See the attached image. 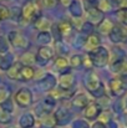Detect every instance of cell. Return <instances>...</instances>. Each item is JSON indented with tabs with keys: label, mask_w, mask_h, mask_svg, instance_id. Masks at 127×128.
<instances>
[{
	"label": "cell",
	"mask_w": 127,
	"mask_h": 128,
	"mask_svg": "<svg viewBox=\"0 0 127 128\" xmlns=\"http://www.w3.org/2000/svg\"><path fill=\"white\" fill-rule=\"evenodd\" d=\"M85 86L87 88V91L95 96V97H102L105 93V88L102 82L100 81V78L93 74V72H88L85 77Z\"/></svg>",
	"instance_id": "6da1fadb"
},
{
	"label": "cell",
	"mask_w": 127,
	"mask_h": 128,
	"mask_svg": "<svg viewBox=\"0 0 127 128\" xmlns=\"http://www.w3.org/2000/svg\"><path fill=\"white\" fill-rule=\"evenodd\" d=\"M108 51L107 48L100 46L97 48H95L93 51H90L88 54V58L92 64V66L96 67H105L108 62Z\"/></svg>",
	"instance_id": "7a4b0ae2"
},
{
	"label": "cell",
	"mask_w": 127,
	"mask_h": 128,
	"mask_svg": "<svg viewBox=\"0 0 127 128\" xmlns=\"http://www.w3.org/2000/svg\"><path fill=\"white\" fill-rule=\"evenodd\" d=\"M21 16L24 20L26 21H36L40 15H39V6L35 1L29 0L24 4L23 9H21Z\"/></svg>",
	"instance_id": "3957f363"
},
{
	"label": "cell",
	"mask_w": 127,
	"mask_h": 128,
	"mask_svg": "<svg viewBox=\"0 0 127 128\" xmlns=\"http://www.w3.org/2000/svg\"><path fill=\"white\" fill-rule=\"evenodd\" d=\"M14 101L20 107H28V106H30L33 103V93H31V91L29 88H20L15 93Z\"/></svg>",
	"instance_id": "277c9868"
},
{
	"label": "cell",
	"mask_w": 127,
	"mask_h": 128,
	"mask_svg": "<svg viewBox=\"0 0 127 128\" xmlns=\"http://www.w3.org/2000/svg\"><path fill=\"white\" fill-rule=\"evenodd\" d=\"M110 90L115 96H122L127 91V80L125 77H116L110 81Z\"/></svg>",
	"instance_id": "5b68a950"
},
{
	"label": "cell",
	"mask_w": 127,
	"mask_h": 128,
	"mask_svg": "<svg viewBox=\"0 0 127 128\" xmlns=\"http://www.w3.org/2000/svg\"><path fill=\"white\" fill-rule=\"evenodd\" d=\"M8 39H9V42L14 47H18V48L25 50V48H28L29 45H30V44H29V40H28L23 34H20V32H18V31H11V32H9Z\"/></svg>",
	"instance_id": "8992f818"
},
{
	"label": "cell",
	"mask_w": 127,
	"mask_h": 128,
	"mask_svg": "<svg viewBox=\"0 0 127 128\" xmlns=\"http://www.w3.org/2000/svg\"><path fill=\"white\" fill-rule=\"evenodd\" d=\"M110 36V40L113 44H121L123 41H126L127 39V30L121 26V25H117V26H113L111 32L108 34Z\"/></svg>",
	"instance_id": "52a82bcc"
},
{
	"label": "cell",
	"mask_w": 127,
	"mask_h": 128,
	"mask_svg": "<svg viewBox=\"0 0 127 128\" xmlns=\"http://www.w3.org/2000/svg\"><path fill=\"white\" fill-rule=\"evenodd\" d=\"M54 57V50L49 46H41L38 51V55H36V62L39 65H46L47 61H50L51 58Z\"/></svg>",
	"instance_id": "ba28073f"
},
{
	"label": "cell",
	"mask_w": 127,
	"mask_h": 128,
	"mask_svg": "<svg viewBox=\"0 0 127 128\" xmlns=\"http://www.w3.org/2000/svg\"><path fill=\"white\" fill-rule=\"evenodd\" d=\"M55 123L57 126H65L72 120V114L66 108H59L55 112Z\"/></svg>",
	"instance_id": "9c48e42d"
},
{
	"label": "cell",
	"mask_w": 127,
	"mask_h": 128,
	"mask_svg": "<svg viewBox=\"0 0 127 128\" xmlns=\"http://www.w3.org/2000/svg\"><path fill=\"white\" fill-rule=\"evenodd\" d=\"M87 16H88V22L92 24V25H100V24L105 20L103 12H102L100 9H97L96 6L88 8V10H87Z\"/></svg>",
	"instance_id": "30bf717a"
},
{
	"label": "cell",
	"mask_w": 127,
	"mask_h": 128,
	"mask_svg": "<svg viewBox=\"0 0 127 128\" xmlns=\"http://www.w3.org/2000/svg\"><path fill=\"white\" fill-rule=\"evenodd\" d=\"M101 106L98 103H88V106L84 110V114L87 120H96L101 114Z\"/></svg>",
	"instance_id": "8fae6325"
},
{
	"label": "cell",
	"mask_w": 127,
	"mask_h": 128,
	"mask_svg": "<svg viewBox=\"0 0 127 128\" xmlns=\"http://www.w3.org/2000/svg\"><path fill=\"white\" fill-rule=\"evenodd\" d=\"M74 82H75V76L69 72V74H61L60 78H59V87L64 91H67L70 90L72 86H74Z\"/></svg>",
	"instance_id": "7c38bea8"
},
{
	"label": "cell",
	"mask_w": 127,
	"mask_h": 128,
	"mask_svg": "<svg viewBox=\"0 0 127 128\" xmlns=\"http://www.w3.org/2000/svg\"><path fill=\"white\" fill-rule=\"evenodd\" d=\"M111 68H112L113 72H116V74H118V75L126 77L127 76V60H125V58H120V60L112 62Z\"/></svg>",
	"instance_id": "4fadbf2b"
},
{
	"label": "cell",
	"mask_w": 127,
	"mask_h": 128,
	"mask_svg": "<svg viewBox=\"0 0 127 128\" xmlns=\"http://www.w3.org/2000/svg\"><path fill=\"white\" fill-rule=\"evenodd\" d=\"M100 42H101V39L97 34H91L87 36L86 39V42H85V47L90 51H93L95 48L100 47Z\"/></svg>",
	"instance_id": "5bb4252c"
},
{
	"label": "cell",
	"mask_w": 127,
	"mask_h": 128,
	"mask_svg": "<svg viewBox=\"0 0 127 128\" xmlns=\"http://www.w3.org/2000/svg\"><path fill=\"white\" fill-rule=\"evenodd\" d=\"M23 67V62H14L11 67L6 71V75L11 80H20V71Z\"/></svg>",
	"instance_id": "9a60e30c"
},
{
	"label": "cell",
	"mask_w": 127,
	"mask_h": 128,
	"mask_svg": "<svg viewBox=\"0 0 127 128\" xmlns=\"http://www.w3.org/2000/svg\"><path fill=\"white\" fill-rule=\"evenodd\" d=\"M35 76V70L30 65H23L20 71V81H31Z\"/></svg>",
	"instance_id": "2e32d148"
},
{
	"label": "cell",
	"mask_w": 127,
	"mask_h": 128,
	"mask_svg": "<svg viewBox=\"0 0 127 128\" xmlns=\"http://www.w3.org/2000/svg\"><path fill=\"white\" fill-rule=\"evenodd\" d=\"M56 28H57V31H59L60 36H64V38L65 36H69L72 32V24L70 21H66V20L59 22Z\"/></svg>",
	"instance_id": "e0dca14e"
},
{
	"label": "cell",
	"mask_w": 127,
	"mask_h": 128,
	"mask_svg": "<svg viewBox=\"0 0 127 128\" xmlns=\"http://www.w3.org/2000/svg\"><path fill=\"white\" fill-rule=\"evenodd\" d=\"M69 11H70V14H71L74 18H81V15H82V12H84L81 2L77 1V0H72V1L70 2V5H69Z\"/></svg>",
	"instance_id": "ac0fdd59"
},
{
	"label": "cell",
	"mask_w": 127,
	"mask_h": 128,
	"mask_svg": "<svg viewBox=\"0 0 127 128\" xmlns=\"http://www.w3.org/2000/svg\"><path fill=\"white\" fill-rule=\"evenodd\" d=\"M56 85V78L52 75H46L41 81H40V87L44 91H50Z\"/></svg>",
	"instance_id": "d6986e66"
},
{
	"label": "cell",
	"mask_w": 127,
	"mask_h": 128,
	"mask_svg": "<svg viewBox=\"0 0 127 128\" xmlns=\"http://www.w3.org/2000/svg\"><path fill=\"white\" fill-rule=\"evenodd\" d=\"M72 104H74V107H76V108H84L85 110V108L88 106V98H87L86 94L80 93V94L75 96V98L72 100Z\"/></svg>",
	"instance_id": "ffe728a7"
},
{
	"label": "cell",
	"mask_w": 127,
	"mask_h": 128,
	"mask_svg": "<svg viewBox=\"0 0 127 128\" xmlns=\"http://www.w3.org/2000/svg\"><path fill=\"white\" fill-rule=\"evenodd\" d=\"M19 123H20L21 128H31L34 127V124H35V118H34V116L31 113H25V114L21 116Z\"/></svg>",
	"instance_id": "44dd1931"
},
{
	"label": "cell",
	"mask_w": 127,
	"mask_h": 128,
	"mask_svg": "<svg viewBox=\"0 0 127 128\" xmlns=\"http://www.w3.org/2000/svg\"><path fill=\"white\" fill-rule=\"evenodd\" d=\"M55 66L61 71V74H69V72H66V70L70 71V68L67 67V66H69V62H67V60H66L65 57H62V56H59V57L55 60Z\"/></svg>",
	"instance_id": "7402d4cb"
},
{
	"label": "cell",
	"mask_w": 127,
	"mask_h": 128,
	"mask_svg": "<svg viewBox=\"0 0 127 128\" xmlns=\"http://www.w3.org/2000/svg\"><path fill=\"white\" fill-rule=\"evenodd\" d=\"M13 64H14V61H13V56H11V55H8V56H5V57H1V61H0V68L4 70V71H8V70L11 67Z\"/></svg>",
	"instance_id": "603a6c76"
},
{
	"label": "cell",
	"mask_w": 127,
	"mask_h": 128,
	"mask_svg": "<svg viewBox=\"0 0 127 128\" xmlns=\"http://www.w3.org/2000/svg\"><path fill=\"white\" fill-rule=\"evenodd\" d=\"M35 22H36V24H35V26H36L40 31H47V28L50 26L49 20H47L46 18H44V16H40Z\"/></svg>",
	"instance_id": "cb8c5ba5"
},
{
	"label": "cell",
	"mask_w": 127,
	"mask_h": 128,
	"mask_svg": "<svg viewBox=\"0 0 127 128\" xmlns=\"http://www.w3.org/2000/svg\"><path fill=\"white\" fill-rule=\"evenodd\" d=\"M112 28H113V25H112V22H111L110 20H103V21L98 25V30H100V32H102V34H110L111 30H112Z\"/></svg>",
	"instance_id": "d4e9b609"
},
{
	"label": "cell",
	"mask_w": 127,
	"mask_h": 128,
	"mask_svg": "<svg viewBox=\"0 0 127 128\" xmlns=\"http://www.w3.org/2000/svg\"><path fill=\"white\" fill-rule=\"evenodd\" d=\"M36 40H38V42H40V44H42V45H45V46H47V44L51 41V34H50L49 31H41V32L38 35Z\"/></svg>",
	"instance_id": "484cf974"
},
{
	"label": "cell",
	"mask_w": 127,
	"mask_h": 128,
	"mask_svg": "<svg viewBox=\"0 0 127 128\" xmlns=\"http://www.w3.org/2000/svg\"><path fill=\"white\" fill-rule=\"evenodd\" d=\"M116 16L120 20V22H122L125 26H127V8H122V9L117 10Z\"/></svg>",
	"instance_id": "4316f807"
},
{
	"label": "cell",
	"mask_w": 127,
	"mask_h": 128,
	"mask_svg": "<svg viewBox=\"0 0 127 128\" xmlns=\"http://www.w3.org/2000/svg\"><path fill=\"white\" fill-rule=\"evenodd\" d=\"M11 114L9 112H5L3 110H0V123L1 124H9L11 122Z\"/></svg>",
	"instance_id": "83f0119b"
},
{
	"label": "cell",
	"mask_w": 127,
	"mask_h": 128,
	"mask_svg": "<svg viewBox=\"0 0 127 128\" xmlns=\"http://www.w3.org/2000/svg\"><path fill=\"white\" fill-rule=\"evenodd\" d=\"M82 62H84V60H82V56L81 55H74L70 58V65L72 67H79V66L82 65Z\"/></svg>",
	"instance_id": "f1b7e54d"
},
{
	"label": "cell",
	"mask_w": 127,
	"mask_h": 128,
	"mask_svg": "<svg viewBox=\"0 0 127 128\" xmlns=\"http://www.w3.org/2000/svg\"><path fill=\"white\" fill-rule=\"evenodd\" d=\"M8 18H10V10L8 9V6L0 4V21H4Z\"/></svg>",
	"instance_id": "f546056e"
},
{
	"label": "cell",
	"mask_w": 127,
	"mask_h": 128,
	"mask_svg": "<svg viewBox=\"0 0 127 128\" xmlns=\"http://www.w3.org/2000/svg\"><path fill=\"white\" fill-rule=\"evenodd\" d=\"M9 50V42L4 36H0V55L1 54H6Z\"/></svg>",
	"instance_id": "4dcf8cb0"
},
{
	"label": "cell",
	"mask_w": 127,
	"mask_h": 128,
	"mask_svg": "<svg viewBox=\"0 0 127 128\" xmlns=\"http://www.w3.org/2000/svg\"><path fill=\"white\" fill-rule=\"evenodd\" d=\"M1 110L3 111H5V112H9V113H11L13 112V110H14V106H13V102L8 98L3 104H1Z\"/></svg>",
	"instance_id": "1f68e13d"
},
{
	"label": "cell",
	"mask_w": 127,
	"mask_h": 128,
	"mask_svg": "<svg viewBox=\"0 0 127 128\" xmlns=\"http://www.w3.org/2000/svg\"><path fill=\"white\" fill-rule=\"evenodd\" d=\"M8 98H9V92H8V90L4 88V87H0V104H3Z\"/></svg>",
	"instance_id": "d6a6232c"
},
{
	"label": "cell",
	"mask_w": 127,
	"mask_h": 128,
	"mask_svg": "<svg viewBox=\"0 0 127 128\" xmlns=\"http://www.w3.org/2000/svg\"><path fill=\"white\" fill-rule=\"evenodd\" d=\"M81 31L85 32V34H88V35H91L92 34V31H93V25L92 24H90L88 21H86L84 25H82V29H81Z\"/></svg>",
	"instance_id": "836d02e7"
},
{
	"label": "cell",
	"mask_w": 127,
	"mask_h": 128,
	"mask_svg": "<svg viewBox=\"0 0 127 128\" xmlns=\"http://www.w3.org/2000/svg\"><path fill=\"white\" fill-rule=\"evenodd\" d=\"M72 128H90V126H88V123H87L86 121L77 120V121H75V122H74Z\"/></svg>",
	"instance_id": "e575fe53"
},
{
	"label": "cell",
	"mask_w": 127,
	"mask_h": 128,
	"mask_svg": "<svg viewBox=\"0 0 127 128\" xmlns=\"http://www.w3.org/2000/svg\"><path fill=\"white\" fill-rule=\"evenodd\" d=\"M41 1L44 2V5L47 6V8H52V6H55L56 2H57V0H41Z\"/></svg>",
	"instance_id": "d590c367"
},
{
	"label": "cell",
	"mask_w": 127,
	"mask_h": 128,
	"mask_svg": "<svg viewBox=\"0 0 127 128\" xmlns=\"http://www.w3.org/2000/svg\"><path fill=\"white\" fill-rule=\"evenodd\" d=\"M106 1H107V5H110V6L122 5V0H106Z\"/></svg>",
	"instance_id": "8d00e7d4"
},
{
	"label": "cell",
	"mask_w": 127,
	"mask_h": 128,
	"mask_svg": "<svg viewBox=\"0 0 127 128\" xmlns=\"http://www.w3.org/2000/svg\"><path fill=\"white\" fill-rule=\"evenodd\" d=\"M92 128H107V127H106L105 123H102V122H96V123L92 126Z\"/></svg>",
	"instance_id": "74e56055"
},
{
	"label": "cell",
	"mask_w": 127,
	"mask_h": 128,
	"mask_svg": "<svg viewBox=\"0 0 127 128\" xmlns=\"http://www.w3.org/2000/svg\"><path fill=\"white\" fill-rule=\"evenodd\" d=\"M59 2H61L62 5H70V2H71V0H57Z\"/></svg>",
	"instance_id": "f35d334b"
},
{
	"label": "cell",
	"mask_w": 127,
	"mask_h": 128,
	"mask_svg": "<svg viewBox=\"0 0 127 128\" xmlns=\"http://www.w3.org/2000/svg\"><path fill=\"white\" fill-rule=\"evenodd\" d=\"M108 128H117V124H116L115 122L110 121V122H108Z\"/></svg>",
	"instance_id": "ab89813d"
},
{
	"label": "cell",
	"mask_w": 127,
	"mask_h": 128,
	"mask_svg": "<svg viewBox=\"0 0 127 128\" xmlns=\"http://www.w3.org/2000/svg\"><path fill=\"white\" fill-rule=\"evenodd\" d=\"M6 128H15V127H6Z\"/></svg>",
	"instance_id": "60d3db41"
},
{
	"label": "cell",
	"mask_w": 127,
	"mask_h": 128,
	"mask_svg": "<svg viewBox=\"0 0 127 128\" xmlns=\"http://www.w3.org/2000/svg\"><path fill=\"white\" fill-rule=\"evenodd\" d=\"M126 108H127V101H126Z\"/></svg>",
	"instance_id": "b9f144b4"
},
{
	"label": "cell",
	"mask_w": 127,
	"mask_h": 128,
	"mask_svg": "<svg viewBox=\"0 0 127 128\" xmlns=\"http://www.w3.org/2000/svg\"><path fill=\"white\" fill-rule=\"evenodd\" d=\"M0 61H1V56H0Z\"/></svg>",
	"instance_id": "7bdbcfd3"
}]
</instances>
